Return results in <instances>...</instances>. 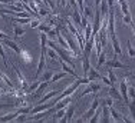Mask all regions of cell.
Masks as SVG:
<instances>
[{
  "mask_svg": "<svg viewBox=\"0 0 135 123\" xmlns=\"http://www.w3.org/2000/svg\"><path fill=\"white\" fill-rule=\"evenodd\" d=\"M98 106H99V98L98 96H95V99H94V102H92V105H91V107L88 109L83 115L81 116V117L78 119V122H89V119H91V116H94V113L96 112V109H98Z\"/></svg>",
  "mask_w": 135,
  "mask_h": 123,
  "instance_id": "6da1fadb",
  "label": "cell"
},
{
  "mask_svg": "<svg viewBox=\"0 0 135 123\" xmlns=\"http://www.w3.org/2000/svg\"><path fill=\"white\" fill-rule=\"evenodd\" d=\"M46 46H42V53H40V57H39V63H37V69H36V74H35V79H37V77L42 74V72H43L45 69V64H46Z\"/></svg>",
  "mask_w": 135,
  "mask_h": 123,
  "instance_id": "7a4b0ae2",
  "label": "cell"
},
{
  "mask_svg": "<svg viewBox=\"0 0 135 123\" xmlns=\"http://www.w3.org/2000/svg\"><path fill=\"white\" fill-rule=\"evenodd\" d=\"M128 89H129V86H128V80H127V77H124L122 79V82L119 83V92H121V95H122V98H124V102L127 103H129V95H128Z\"/></svg>",
  "mask_w": 135,
  "mask_h": 123,
  "instance_id": "3957f363",
  "label": "cell"
},
{
  "mask_svg": "<svg viewBox=\"0 0 135 123\" xmlns=\"http://www.w3.org/2000/svg\"><path fill=\"white\" fill-rule=\"evenodd\" d=\"M2 43H3V46H6V47H10V49L13 50L16 54H19V53H20V50H22L20 47L17 46V43H16L15 40H10L9 37H7V39H3V40H2Z\"/></svg>",
  "mask_w": 135,
  "mask_h": 123,
  "instance_id": "277c9868",
  "label": "cell"
},
{
  "mask_svg": "<svg viewBox=\"0 0 135 123\" xmlns=\"http://www.w3.org/2000/svg\"><path fill=\"white\" fill-rule=\"evenodd\" d=\"M92 49H95V36H92V37L85 43V47H83L82 54H83V56H91Z\"/></svg>",
  "mask_w": 135,
  "mask_h": 123,
  "instance_id": "5b68a950",
  "label": "cell"
},
{
  "mask_svg": "<svg viewBox=\"0 0 135 123\" xmlns=\"http://www.w3.org/2000/svg\"><path fill=\"white\" fill-rule=\"evenodd\" d=\"M50 113H53L52 107H50V109H47V110L39 112V113H36V115H30V116H29V117L26 119V120H42V119H45L47 115H50Z\"/></svg>",
  "mask_w": 135,
  "mask_h": 123,
  "instance_id": "8992f818",
  "label": "cell"
},
{
  "mask_svg": "<svg viewBox=\"0 0 135 123\" xmlns=\"http://www.w3.org/2000/svg\"><path fill=\"white\" fill-rule=\"evenodd\" d=\"M60 62V64H62V69L65 70L66 73H69L70 76H73V77H76V79H79V76H78V73H76V70H75V67H72L70 64H68L65 60H62V59H59Z\"/></svg>",
  "mask_w": 135,
  "mask_h": 123,
  "instance_id": "52a82bcc",
  "label": "cell"
},
{
  "mask_svg": "<svg viewBox=\"0 0 135 123\" xmlns=\"http://www.w3.org/2000/svg\"><path fill=\"white\" fill-rule=\"evenodd\" d=\"M19 59H22L25 64H32V62H33V57H32V54L29 53L26 49H22L20 53H19Z\"/></svg>",
  "mask_w": 135,
  "mask_h": 123,
  "instance_id": "ba28073f",
  "label": "cell"
},
{
  "mask_svg": "<svg viewBox=\"0 0 135 123\" xmlns=\"http://www.w3.org/2000/svg\"><path fill=\"white\" fill-rule=\"evenodd\" d=\"M50 82H42L39 86H37V89L33 92V95H32V98L33 99H37V98H40V96H43V92H45V89L47 87V85H49Z\"/></svg>",
  "mask_w": 135,
  "mask_h": 123,
  "instance_id": "9c48e42d",
  "label": "cell"
},
{
  "mask_svg": "<svg viewBox=\"0 0 135 123\" xmlns=\"http://www.w3.org/2000/svg\"><path fill=\"white\" fill-rule=\"evenodd\" d=\"M107 64L108 67H111V69H129L128 66H125L124 63H121V62H118L117 59H111V60H107Z\"/></svg>",
  "mask_w": 135,
  "mask_h": 123,
  "instance_id": "30bf717a",
  "label": "cell"
},
{
  "mask_svg": "<svg viewBox=\"0 0 135 123\" xmlns=\"http://www.w3.org/2000/svg\"><path fill=\"white\" fill-rule=\"evenodd\" d=\"M108 95L111 96L112 99H115V100H124V98H122V95H121V92H119L118 89H115V86H109Z\"/></svg>",
  "mask_w": 135,
  "mask_h": 123,
  "instance_id": "8fae6325",
  "label": "cell"
},
{
  "mask_svg": "<svg viewBox=\"0 0 135 123\" xmlns=\"http://www.w3.org/2000/svg\"><path fill=\"white\" fill-rule=\"evenodd\" d=\"M109 113H111L112 120H114V122H124V115H121L119 112L115 110L114 106H111V107H109Z\"/></svg>",
  "mask_w": 135,
  "mask_h": 123,
  "instance_id": "7c38bea8",
  "label": "cell"
},
{
  "mask_svg": "<svg viewBox=\"0 0 135 123\" xmlns=\"http://www.w3.org/2000/svg\"><path fill=\"white\" fill-rule=\"evenodd\" d=\"M19 115V110L16 109L15 112H12V113H6V115H3L2 117H0V122L2 123H4V122H10V120H15V117Z\"/></svg>",
  "mask_w": 135,
  "mask_h": 123,
  "instance_id": "4fadbf2b",
  "label": "cell"
},
{
  "mask_svg": "<svg viewBox=\"0 0 135 123\" xmlns=\"http://www.w3.org/2000/svg\"><path fill=\"white\" fill-rule=\"evenodd\" d=\"M111 40H112V50H114V53L117 54V56H118V54H122V49L119 46V42H118L117 36L111 37Z\"/></svg>",
  "mask_w": 135,
  "mask_h": 123,
  "instance_id": "5bb4252c",
  "label": "cell"
},
{
  "mask_svg": "<svg viewBox=\"0 0 135 123\" xmlns=\"http://www.w3.org/2000/svg\"><path fill=\"white\" fill-rule=\"evenodd\" d=\"M82 67H83V76H86L91 69V62H89V56H83L82 54Z\"/></svg>",
  "mask_w": 135,
  "mask_h": 123,
  "instance_id": "9a60e30c",
  "label": "cell"
},
{
  "mask_svg": "<svg viewBox=\"0 0 135 123\" xmlns=\"http://www.w3.org/2000/svg\"><path fill=\"white\" fill-rule=\"evenodd\" d=\"M86 76H88L89 80H98V79H101V73L96 70V67H91Z\"/></svg>",
  "mask_w": 135,
  "mask_h": 123,
  "instance_id": "2e32d148",
  "label": "cell"
},
{
  "mask_svg": "<svg viewBox=\"0 0 135 123\" xmlns=\"http://www.w3.org/2000/svg\"><path fill=\"white\" fill-rule=\"evenodd\" d=\"M57 95H59V92H57V90H52V92H49V93H46V95L42 96V99H40L39 103H46V102H49L50 99L56 98Z\"/></svg>",
  "mask_w": 135,
  "mask_h": 123,
  "instance_id": "e0dca14e",
  "label": "cell"
},
{
  "mask_svg": "<svg viewBox=\"0 0 135 123\" xmlns=\"http://www.w3.org/2000/svg\"><path fill=\"white\" fill-rule=\"evenodd\" d=\"M101 107H102V116H104V117L101 119V122H111V117H108V116H111V113H109V106L104 105V106H101Z\"/></svg>",
  "mask_w": 135,
  "mask_h": 123,
  "instance_id": "ac0fdd59",
  "label": "cell"
},
{
  "mask_svg": "<svg viewBox=\"0 0 135 123\" xmlns=\"http://www.w3.org/2000/svg\"><path fill=\"white\" fill-rule=\"evenodd\" d=\"M73 113H75V106L72 105V103H69L68 105V107H66V119H68V122H70L73 119Z\"/></svg>",
  "mask_w": 135,
  "mask_h": 123,
  "instance_id": "d6986e66",
  "label": "cell"
},
{
  "mask_svg": "<svg viewBox=\"0 0 135 123\" xmlns=\"http://www.w3.org/2000/svg\"><path fill=\"white\" fill-rule=\"evenodd\" d=\"M32 19L30 17H12L10 22H13V23H19V24H26V23H30Z\"/></svg>",
  "mask_w": 135,
  "mask_h": 123,
  "instance_id": "ffe728a7",
  "label": "cell"
},
{
  "mask_svg": "<svg viewBox=\"0 0 135 123\" xmlns=\"http://www.w3.org/2000/svg\"><path fill=\"white\" fill-rule=\"evenodd\" d=\"M104 63H107V53L102 50L101 53L98 54V64H96V69H99V67H101Z\"/></svg>",
  "mask_w": 135,
  "mask_h": 123,
  "instance_id": "44dd1931",
  "label": "cell"
},
{
  "mask_svg": "<svg viewBox=\"0 0 135 123\" xmlns=\"http://www.w3.org/2000/svg\"><path fill=\"white\" fill-rule=\"evenodd\" d=\"M13 33H15V36H17V37H22L25 33H26V30H25L23 27H20V26L15 24V26H13Z\"/></svg>",
  "mask_w": 135,
  "mask_h": 123,
  "instance_id": "7402d4cb",
  "label": "cell"
},
{
  "mask_svg": "<svg viewBox=\"0 0 135 123\" xmlns=\"http://www.w3.org/2000/svg\"><path fill=\"white\" fill-rule=\"evenodd\" d=\"M52 77H53V72L52 70H46L42 74V82H52Z\"/></svg>",
  "mask_w": 135,
  "mask_h": 123,
  "instance_id": "603a6c76",
  "label": "cell"
},
{
  "mask_svg": "<svg viewBox=\"0 0 135 123\" xmlns=\"http://www.w3.org/2000/svg\"><path fill=\"white\" fill-rule=\"evenodd\" d=\"M101 115H102V107H101V109H96V112L94 113V116H92V117L89 119V122H91V123H96V122H99V120H101V117H99Z\"/></svg>",
  "mask_w": 135,
  "mask_h": 123,
  "instance_id": "cb8c5ba5",
  "label": "cell"
},
{
  "mask_svg": "<svg viewBox=\"0 0 135 123\" xmlns=\"http://www.w3.org/2000/svg\"><path fill=\"white\" fill-rule=\"evenodd\" d=\"M46 53H47V56H49V57H50V59H52V60H57V62H59L60 56H59V54H57V52L55 50V49H52V47H50V49L47 50Z\"/></svg>",
  "mask_w": 135,
  "mask_h": 123,
  "instance_id": "d4e9b609",
  "label": "cell"
},
{
  "mask_svg": "<svg viewBox=\"0 0 135 123\" xmlns=\"http://www.w3.org/2000/svg\"><path fill=\"white\" fill-rule=\"evenodd\" d=\"M92 93H94V92H92V87L89 86V83H88V86H86L85 89H83L82 92L79 93V96H78V98L81 99V98H83V96H89V95H92Z\"/></svg>",
  "mask_w": 135,
  "mask_h": 123,
  "instance_id": "484cf974",
  "label": "cell"
},
{
  "mask_svg": "<svg viewBox=\"0 0 135 123\" xmlns=\"http://www.w3.org/2000/svg\"><path fill=\"white\" fill-rule=\"evenodd\" d=\"M128 107H129L131 116H132V120L135 122V99H131L129 103H128Z\"/></svg>",
  "mask_w": 135,
  "mask_h": 123,
  "instance_id": "4316f807",
  "label": "cell"
},
{
  "mask_svg": "<svg viewBox=\"0 0 135 123\" xmlns=\"http://www.w3.org/2000/svg\"><path fill=\"white\" fill-rule=\"evenodd\" d=\"M65 76H66V72L56 73V74H53V77H52V82H53V83H56V82H59V80H62Z\"/></svg>",
  "mask_w": 135,
  "mask_h": 123,
  "instance_id": "83f0119b",
  "label": "cell"
},
{
  "mask_svg": "<svg viewBox=\"0 0 135 123\" xmlns=\"http://www.w3.org/2000/svg\"><path fill=\"white\" fill-rule=\"evenodd\" d=\"M114 100H115V99H112L111 96H108L107 99H102V100H101V106L107 105V106H109V107H111V106H114Z\"/></svg>",
  "mask_w": 135,
  "mask_h": 123,
  "instance_id": "f1b7e54d",
  "label": "cell"
},
{
  "mask_svg": "<svg viewBox=\"0 0 135 123\" xmlns=\"http://www.w3.org/2000/svg\"><path fill=\"white\" fill-rule=\"evenodd\" d=\"M89 86L92 87V92H94V93H96V92H99V90L102 89V86L99 85V83H96V82H94V80H91V82H89Z\"/></svg>",
  "mask_w": 135,
  "mask_h": 123,
  "instance_id": "f546056e",
  "label": "cell"
},
{
  "mask_svg": "<svg viewBox=\"0 0 135 123\" xmlns=\"http://www.w3.org/2000/svg\"><path fill=\"white\" fill-rule=\"evenodd\" d=\"M39 85H40V82H39L37 79H35L33 83H32V85H29V87H27L26 92H35V90L37 89V86H39Z\"/></svg>",
  "mask_w": 135,
  "mask_h": 123,
  "instance_id": "4dcf8cb0",
  "label": "cell"
},
{
  "mask_svg": "<svg viewBox=\"0 0 135 123\" xmlns=\"http://www.w3.org/2000/svg\"><path fill=\"white\" fill-rule=\"evenodd\" d=\"M37 29H39L40 32H45V33H47V32H49L50 29H52V26H50L49 23H40Z\"/></svg>",
  "mask_w": 135,
  "mask_h": 123,
  "instance_id": "1f68e13d",
  "label": "cell"
},
{
  "mask_svg": "<svg viewBox=\"0 0 135 123\" xmlns=\"http://www.w3.org/2000/svg\"><path fill=\"white\" fill-rule=\"evenodd\" d=\"M127 49H128V54H129V57H135V49L132 47V44H131L129 40L127 42Z\"/></svg>",
  "mask_w": 135,
  "mask_h": 123,
  "instance_id": "d6a6232c",
  "label": "cell"
},
{
  "mask_svg": "<svg viewBox=\"0 0 135 123\" xmlns=\"http://www.w3.org/2000/svg\"><path fill=\"white\" fill-rule=\"evenodd\" d=\"M0 57H2L3 62H4V64L7 66V57H6V53H4V50H3V43H2V39H0Z\"/></svg>",
  "mask_w": 135,
  "mask_h": 123,
  "instance_id": "836d02e7",
  "label": "cell"
},
{
  "mask_svg": "<svg viewBox=\"0 0 135 123\" xmlns=\"http://www.w3.org/2000/svg\"><path fill=\"white\" fill-rule=\"evenodd\" d=\"M55 113H56V115H55V119H57V120H59L60 117H63V116L66 115V107H63V109H59V110H56Z\"/></svg>",
  "mask_w": 135,
  "mask_h": 123,
  "instance_id": "e575fe53",
  "label": "cell"
},
{
  "mask_svg": "<svg viewBox=\"0 0 135 123\" xmlns=\"http://www.w3.org/2000/svg\"><path fill=\"white\" fill-rule=\"evenodd\" d=\"M108 77H109V80H111V82L115 85V82H117V76H115L114 70H112L111 67H109V70H108Z\"/></svg>",
  "mask_w": 135,
  "mask_h": 123,
  "instance_id": "d590c367",
  "label": "cell"
},
{
  "mask_svg": "<svg viewBox=\"0 0 135 123\" xmlns=\"http://www.w3.org/2000/svg\"><path fill=\"white\" fill-rule=\"evenodd\" d=\"M122 22L127 24H131V22H132V19H131V14H124L122 16Z\"/></svg>",
  "mask_w": 135,
  "mask_h": 123,
  "instance_id": "8d00e7d4",
  "label": "cell"
},
{
  "mask_svg": "<svg viewBox=\"0 0 135 123\" xmlns=\"http://www.w3.org/2000/svg\"><path fill=\"white\" fill-rule=\"evenodd\" d=\"M26 115H17L15 117V122H26Z\"/></svg>",
  "mask_w": 135,
  "mask_h": 123,
  "instance_id": "74e56055",
  "label": "cell"
},
{
  "mask_svg": "<svg viewBox=\"0 0 135 123\" xmlns=\"http://www.w3.org/2000/svg\"><path fill=\"white\" fill-rule=\"evenodd\" d=\"M101 80H102V82H104L107 86H114V83H112L111 80H109V77H104V76H101Z\"/></svg>",
  "mask_w": 135,
  "mask_h": 123,
  "instance_id": "f35d334b",
  "label": "cell"
},
{
  "mask_svg": "<svg viewBox=\"0 0 135 123\" xmlns=\"http://www.w3.org/2000/svg\"><path fill=\"white\" fill-rule=\"evenodd\" d=\"M40 23H42L40 20H30V27L32 29H36V27H39Z\"/></svg>",
  "mask_w": 135,
  "mask_h": 123,
  "instance_id": "ab89813d",
  "label": "cell"
},
{
  "mask_svg": "<svg viewBox=\"0 0 135 123\" xmlns=\"http://www.w3.org/2000/svg\"><path fill=\"white\" fill-rule=\"evenodd\" d=\"M39 14L42 16V17H45V16H47V14H49V12H47L46 9H43L42 6H39Z\"/></svg>",
  "mask_w": 135,
  "mask_h": 123,
  "instance_id": "60d3db41",
  "label": "cell"
},
{
  "mask_svg": "<svg viewBox=\"0 0 135 123\" xmlns=\"http://www.w3.org/2000/svg\"><path fill=\"white\" fill-rule=\"evenodd\" d=\"M128 95H129V99H135V89L134 87H129V89H128Z\"/></svg>",
  "mask_w": 135,
  "mask_h": 123,
  "instance_id": "b9f144b4",
  "label": "cell"
},
{
  "mask_svg": "<svg viewBox=\"0 0 135 123\" xmlns=\"http://www.w3.org/2000/svg\"><path fill=\"white\" fill-rule=\"evenodd\" d=\"M125 77H132V79H135V70H131V72L125 73Z\"/></svg>",
  "mask_w": 135,
  "mask_h": 123,
  "instance_id": "7bdbcfd3",
  "label": "cell"
},
{
  "mask_svg": "<svg viewBox=\"0 0 135 123\" xmlns=\"http://www.w3.org/2000/svg\"><path fill=\"white\" fill-rule=\"evenodd\" d=\"M43 2H45V3H46V4H47V7H49L50 10H53V7H55V6H53V3L50 2V0H43Z\"/></svg>",
  "mask_w": 135,
  "mask_h": 123,
  "instance_id": "ee69618b",
  "label": "cell"
},
{
  "mask_svg": "<svg viewBox=\"0 0 135 123\" xmlns=\"http://www.w3.org/2000/svg\"><path fill=\"white\" fill-rule=\"evenodd\" d=\"M0 39H2V40L3 39H7V34H6L4 32H2V30H0Z\"/></svg>",
  "mask_w": 135,
  "mask_h": 123,
  "instance_id": "f6af8a7d",
  "label": "cell"
},
{
  "mask_svg": "<svg viewBox=\"0 0 135 123\" xmlns=\"http://www.w3.org/2000/svg\"><path fill=\"white\" fill-rule=\"evenodd\" d=\"M0 3H3V4H10V3H13L12 0H0Z\"/></svg>",
  "mask_w": 135,
  "mask_h": 123,
  "instance_id": "bcb514c9",
  "label": "cell"
},
{
  "mask_svg": "<svg viewBox=\"0 0 135 123\" xmlns=\"http://www.w3.org/2000/svg\"><path fill=\"white\" fill-rule=\"evenodd\" d=\"M60 2V6H62V7H66V2L68 0H59Z\"/></svg>",
  "mask_w": 135,
  "mask_h": 123,
  "instance_id": "7dc6e473",
  "label": "cell"
},
{
  "mask_svg": "<svg viewBox=\"0 0 135 123\" xmlns=\"http://www.w3.org/2000/svg\"><path fill=\"white\" fill-rule=\"evenodd\" d=\"M131 29H132V32H134V34H135V23H134V22H131Z\"/></svg>",
  "mask_w": 135,
  "mask_h": 123,
  "instance_id": "c3c4849f",
  "label": "cell"
}]
</instances>
